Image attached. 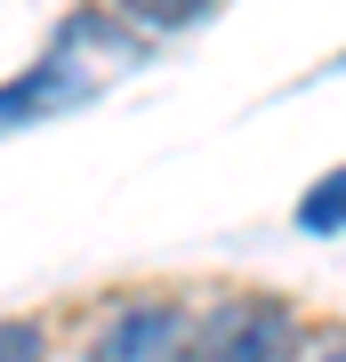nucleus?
<instances>
[{"instance_id":"f257e3e1","label":"nucleus","mask_w":346,"mask_h":362,"mask_svg":"<svg viewBox=\"0 0 346 362\" xmlns=\"http://www.w3.org/2000/svg\"><path fill=\"white\" fill-rule=\"evenodd\" d=\"M290 306H274V298H233L202 322V346L209 354H290Z\"/></svg>"},{"instance_id":"f03ea898","label":"nucleus","mask_w":346,"mask_h":362,"mask_svg":"<svg viewBox=\"0 0 346 362\" xmlns=\"http://www.w3.org/2000/svg\"><path fill=\"white\" fill-rule=\"evenodd\" d=\"M185 330H193L185 306H137V314H121V322L97 338V354H161V346H178Z\"/></svg>"},{"instance_id":"7ed1b4c3","label":"nucleus","mask_w":346,"mask_h":362,"mask_svg":"<svg viewBox=\"0 0 346 362\" xmlns=\"http://www.w3.org/2000/svg\"><path fill=\"white\" fill-rule=\"evenodd\" d=\"M298 226L306 233H346V169H330V177L298 202Z\"/></svg>"},{"instance_id":"20e7f679","label":"nucleus","mask_w":346,"mask_h":362,"mask_svg":"<svg viewBox=\"0 0 346 362\" xmlns=\"http://www.w3.org/2000/svg\"><path fill=\"white\" fill-rule=\"evenodd\" d=\"M129 8V25H145V33H178V25H193V16L209 8V0H121Z\"/></svg>"},{"instance_id":"39448f33","label":"nucleus","mask_w":346,"mask_h":362,"mask_svg":"<svg viewBox=\"0 0 346 362\" xmlns=\"http://www.w3.org/2000/svg\"><path fill=\"white\" fill-rule=\"evenodd\" d=\"M33 346H40V330H25V322L0 330V354H33Z\"/></svg>"}]
</instances>
